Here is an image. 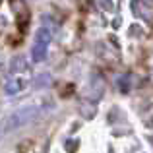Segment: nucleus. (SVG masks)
Instances as JSON below:
<instances>
[{
    "label": "nucleus",
    "mask_w": 153,
    "mask_h": 153,
    "mask_svg": "<svg viewBox=\"0 0 153 153\" xmlns=\"http://www.w3.org/2000/svg\"><path fill=\"white\" fill-rule=\"evenodd\" d=\"M51 39H52L51 29H47V27H41V29L37 31L35 45H33V49H31V58H33V62H41V60H45L47 49H49Z\"/></svg>",
    "instance_id": "obj_1"
},
{
    "label": "nucleus",
    "mask_w": 153,
    "mask_h": 153,
    "mask_svg": "<svg viewBox=\"0 0 153 153\" xmlns=\"http://www.w3.org/2000/svg\"><path fill=\"white\" fill-rule=\"evenodd\" d=\"M25 85H27L25 78H22V76H12V78L6 82V85H4V91H6V95H16V93H19Z\"/></svg>",
    "instance_id": "obj_3"
},
{
    "label": "nucleus",
    "mask_w": 153,
    "mask_h": 153,
    "mask_svg": "<svg viewBox=\"0 0 153 153\" xmlns=\"http://www.w3.org/2000/svg\"><path fill=\"white\" fill-rule=\"evenodd\" d=\"M35 114L33 108H23V111H18L16 114H12L10 118H8V130H16V128L23 126L25 122H29L31 116Z\"/></svg>",
    "instance_id": "obj_2"
}]
</instances>
